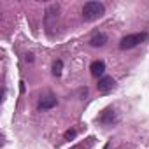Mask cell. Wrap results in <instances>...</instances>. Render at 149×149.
<instances>
[{
  "label": "cell",
  "instance_id": "cell-7",
  "mask_svg": "<svg viewBox=\"0 0 149 149\" xmlns=\"http://www.w3.org/2000/svg\"><path fill=\"white\" fill-rule=\"evenodd\" d=\"M105 42H107V35L105 33H97V35H93L90 39V46H93V47H102Z\"/></svg>",
  "mask_w": 149,
  "mask_h": 149
},
{
  "label": "cell",
  "instance_id": "cell-3",
  "mask_svg": "<svg viewBox=\"0 0 149 149\" xmlns=\"http://www.w3.org/2000/svg\"><path fill=\"white\" fill-rule=\"evenodd\" d=\"M114 86H116V81H114L112 77H109V76H105V77L98 79V84H97L98 91H102V93H107V91H111Z\"/></svg>",
  "mask_w": 149,
  "mask_h": 149
},
{
  "label": "cell",
  "instance_id": "cell-4",
  "mask_svg": "<svg viewBox=\"0 0 149 149\" xmlns=\"http://www.w3.org/2000/svg\"><path fill=\"white\" fill-rule=\"evenodd\" d=\"M98 121H100L102 125H112V123L118 121V114H116V111H112V109H105V111L100 114Z\"/></svg>",
  "mask_w": 149,
  "mask_h": 149
},
{
  "label": "cell",
  "instance_id": "cell-8",
  "mask_svg": "<svg viewBox=\"0 0 149 149\" xmlns=\"http://www.w3.org/2000/svg\"><path fill=\"white\" fill-rule=\"evenodd\" d=\"M61 68H63V61L61 60H56L54 63H53V74L58 77V76H61Z\"/></svg>",
  "mask_w": 149,
  "mask_h": 149
},
{
  "label": "cell",
  "instance_id": "cell-9",
  "mask_svg": "<svg viewBox=\"0 0 149 149\" xmlns=\"http://www.w3.org/2000/svg\"><path fill=\"white\" fill-rule=\"evenodd\" d=\"M74 137H76V130H68V132L65 133V139H67V140H72Z\"/></svg>",
  "mask_w": 149,
  "mask_h": 149
},
{
  "label": "cell",
  "instance_id": "cell-5",
  "mask_svg": "<svg viewBox=\"0 0 149 149\" xmlns=\"http://www.w3.org/2000/svg\"><path fill=\"white\" fill-rule=\"evenodd\" d=\"M54 105H56V97H53L51 93L40 97L39 100V109H53Z\"/></svg>",
  "mask_w": 149,
  "mask_h": 149
},
{
  "label": "cell",
  "instance_id": "cell-2",
  "mask_svg": "<svg viewBox=\"0 0 149 149\" xmlns=\"http://www.w3.org/2000/svg\"><path fill=\"white\" fill-rule=\"evenodd\" d=\"M146 39H147V33H132V35H126L121 39L119 47L121 49H132V47L139 46L140 42H144Z\"/></svg>",
  "mask_w": 149,
  "mask_h": 149
},
{
  "label": "cell",
  "instance_id": "cell-1",
  "mask_svg": "<svg viewBox=\"0 0 149 149\" xmlns=\"http://www.w3.org/2000/svg\"><path fill=\"white\" fill-rule=\"evenodd\" d=\"M104 13H105L104 4H100V2H86L84 7H83V19L84 21H95V19L102 18Z\"/></svg>",
  "mask_w": 149,
  "mask_h": 149
},
{
  "label": "cell",
  "instance_id": "cell-6",
  "mask_svg": "<svg viewBox=\"0 0 149 149\" xmlns=\"http://www.w3.org/2000/svg\"><path fill=\"white\" fill-rule=\"evenodd\" d=\"M90 70H91V76L100 77L102 74H104V70H105V63H104L102 60H97V61H93V63H91Z\"/></svg>",
  "mask_w": 149,
  "mask_h": 149
}]
</instances>
